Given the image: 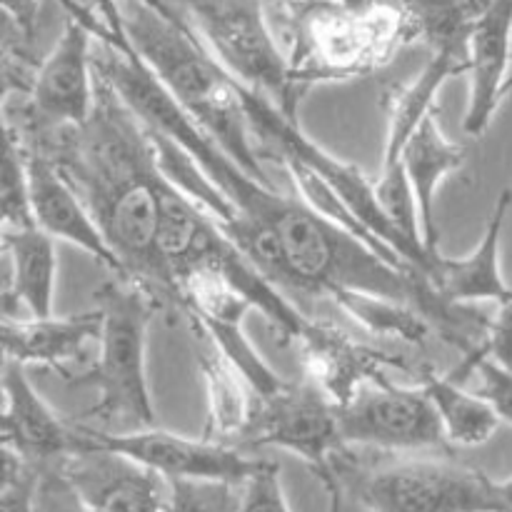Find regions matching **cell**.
Instances as JSON below:
<instances>
[{
	"mask_svg": "<svg viewBox=\"0 0 512 512\" xmlns=\"http://www.w3.org/2000/svg\"><path fill=\"white\" fill-rule=\"evenodd\" d=\"M93 68L113 83L150 130L170 138L188 153L238 215L278 240L290 270L293 303L323 298L338 305L348 293L395 300L428 318L445 340L463 348V358L478 353L488 333L490 315L473 305L450 308L423 275L400 268L348 230L325 220L300 195H285L275 185L260 183L245 173L173 103L115 28L108 40L93 45Z\"/></svg>",
	"mask_w": 512,
	"mask_h": 512,
	"instance_id": "1",
	"label": "cell"
},
{
	"mask_svg": "<svg viewBox=\"0 0 512 512\" xmlns=\"http://www.w3.org/2000/svg\"><path fill=\"white\" fill-rule=\"evenodd\" d=\"M93 73L95 108L88 123L58 130L5 123V133L43 153L73 185L120 260V280L178 310L173 273L160 250L170 178L160 168L148 125L105 75Z\"/></svg>",
	"mask_w": 512,
	"mask_h": 512,
	"instance_id": "2",
	"label": "cell"
},
{
	"mask_svg": "<svg viewBox=\"0 0 512 512\" xmlns=\"http://www.w3.org/2000/svg\"><path fill=\"white\" fill-rule=\"evenodd\" d=\"M158 78L173 103L248 175L270 183L238 83L170 0H120L98 10Z\"/></svg>",
	"mask_w": 512,
	"mask_h": 512,
	"instance_id": "3",
	"label": "cell"
},
{
	"mask_svg": "<svg viewBox=\"0 0 512 512\" xmlns=\"http://www.w3.org/2000/svg\"><path fill=\"white\" fill-rule=\"evenodd\" d=\"M423 0H300L280 3L288 63L300 93L365 78L413 40H425Z\"/></svg>",
	"mask_w": 512,
	"mask_h": 512,
	"instance_id": "4",
	"label": "cell"
},
{
	"mask_svg": "<svg viewBox=\"0 0 512 512\" xmlns=\"http://www.w3.org/2000/svg\"><path fill=\"white\" fill-rule=\"evenodd\" d=\"M103 310V330L98 338V358L88 370L68 378L98 393L93 408L83 420H93L105 433H135L153 428V400H150L148 375H145V348L148 330L163 303L128 283L108 280L95 293Z\"/></svg>",
	"mask_w": 512,
	"mask_h": 512,
	"instance_id": "5",
	"label": "cell"
},
{
	"mask_svg": "<svg viewBox=\"0 0 512 512\" xmlns=\"http://www.w3.org/2000/svg\"><path fill=\"white\" fill-rule=\"evenodd\" d=\"M345 495L368 512H512L505 480L443 458H400L363 465L350 450L328 473Z\"/></svg>",
	"mask_w": 512,
	"mask_h": 512,
	"instance_id": "6",
	"label": "cell"
},
{
	"mask_svg": "<svg viewBox=\"0 0 512 512\" xmlns=\"http://www.w3.org/2000/svg\"><path fill=\"white\" fill-rule=\"evenodd\" d=\"M230 78L298 123L305 98L270 28L265 0H170Z\"/></svg>",
	"mask_w": 512,
	"mask_h": 512,
	"instance_id": "7",
	"label": "cell"
},
{
	"mask_svg": "<svg viewBox=\"0 0 512 512\" xmlns=\"http://www.w3.org/2000/svg\"><path fill=\"white\" fill-rule=\"evenodd\" d=\"M240 98H243L245 113H248L250 130L255 135V143H258L260 155L263 160H278L280 165L295 160V163L308 165L310 170L320 175V178L328 180L340 195H343L345 203L353 208V213L368 225L370 233L378 240H383L395 255H398L403 263H408L410 268L418 270L425 280L433 273V265L438 260V255H430L425 250H420L418 245H413L410 240H405L398 230L390 225L388 215L383 213L378 203V195H375V183H370L363 173H360L355 165L343 163V160L333 158L330 153H325L320 145H315L308 135L300 130V125L295 120H290L288 115L280 113L270 100L260 98L253 90L243 88L238 83Z\"/></svg>",
	"mask_w": 512,
	"mask_h": 512,
	"instance_id": "8",
	"label": "cell"
},
{
	"mask_svg": "<svg viewBox=\"0 0 512 512\" xmlns=\"http://www.w3.org/2000/svg\"><path fill=\"white\" fill-rule=\"evenodd\" d=\"M93 38L88 25L68 18L58 43L38 65L30 93L3 98L5 123L45 130L88 123L95 108Z\"/></svg>",
	"mask_w": 512,
	"mask_h": 512,
	"instance_id": "9",
	"label": "cell"
},
{
	"mask_svg": "<svg viewBox=\"0 0 512 512\" xmlns=\"http://www.w3.org/2000/svg\"><path fill=\"white\" fill-rule=\"evenodd\" d=\"M340 433L345 445L385 453H435L450 450L433 400L418 388H400L390 380L365 383L340 405Z\"/></svg>",
	"mask_w": 512,
	"mask_h": 512,
	"instance_id": "10",
	"label": "cell"
},
{
	"mask_svg": "<svg viewBox=\"0 0 512 512\" xmlns=\"http://www.w3.org/2000/svg\"><path fill=\"white\" fill-rule=\"evenodd\" d=\"M240 445H270L303 458L315 475L333 468L348 450L340 433V410L313 380H290L283 390L255 398L253 418Z\"/></svg>",
	"mask_w": 512,
	"mask_h": 512,
	"instance_id": "11",
	"label": "cell"
},
{
	"mask_svg": "<svg viewBox=\"0 0 512 512\" xmlns=\"http://www.w3.org/2000/svg\"><path fill=\"white\" fill-rule=\"evenodd\" d=\"M80 428L90 445L125 455L160 473L165 480H218V483L243 485L260 465L258 458H248L233 445L210 443L205 438H183L160 428H145L135 433H105L90 425Z\"/></svg>",
	"mask_w": 512,
	"mask_h": 512,
	"instance_id": "12",
	"label": "cell"
},
{
	"mask_svg": "<svg viewBox=\"0 0 512 512\" xmlns=\"http://www.w3.org/2000/svg\"><path fill=\"white\" fill-rule=\"evenodd\" d=\"M85 512H170V480L125 455L85 448L53 463Z\"/></svg>",
	"mask_w": 512,
	"mask_h": 512,
	"instance_id": "13",
	"label": "cell"
},
{
	"mask_svg": "<svg viewBox=\"0 0 512 512\" xmlns=\"http://www.w3.org/2000/svg\"><path fill=\"white\" fill-rule=\"evenodd\" d=\"M3 448L38 468L85 448L83 428L60 418L33 388L25 365L8 358L3 365Z\"/></svg>",
	"mask_w": 512,
	"mask_h": 512,
	"instance_id": "14",
	"label": "cell"
},
{
	"mask_svg": "<svg viewBox=\"0 0 512 512\" xmlns=\"http://www.w3.org/2000/svg\"><path fill=\"white\" fill-rule=\"evenodd\" d=\"M512 65V0H485L468 30L470 98L465 133H488L505 98Z\"/></svg>",
	"mask_w": 512,
	"mask_h": 512,
	"instance_id": "15",
	"label": "cell"
},
{
	"mask_svg": "<svg viewBox=\"0 0 512 512\" xmlns=\"http://www.w3.org/2000/svg\"><path fill=\"white\" fill-rule=\"evenodd\" d=\"M20 148H23L25 163H28L30 203H33L35 225L50 238L65 240V243L85 250L100 265H105L115 278H120L123 275L120 260L115 258L108 240L100 233L98 223L85 208L80 195L75 193L73 185L63 178V173L43 153L25 148V145H20Z\"/></svg>",
	"mask_w": 512,
	"mask_h": 512,
	"instance_id": "16",
	"label": "cell"
},
{
	"mask_svg": "<svg viewBox=\"0 0 512 512\" xmlns=\"http://www.w3.org/2000/svg\"><path fill=\"white\" fill-rule=\"evenodd\" d=\"M512 190L505 188L495 200L485 233L473 253L465 258H445L438 255L428 283L450 308H468L478 303H505L512 298V288L505 283L500 270V238H503L505 218L510 213Z\"/></svg>",
	"mask_w": 512,
	"mask_h": 512,
	"instance_id": "17",
	"label": "cell"
},
{
	"mask_svg": "<svg viewBox=\"0 0 512 512\" xmlns=\"http://www.w3.org/2000/svg\"><path fill=\"white\" fill-rule=\"evenodd\" d=\"M58 280L55 238L40 228L3 230V320L50 318Z\"/></svg>",
	"mask_w": 512,
	"mask_h": 512,
	"instance_id": "18",
	"label": "cell"
},
{
	"mask_svg": "<svg viewBox=\"0 0 512 512\" xmlns=\"http://www.w3.org/2000/svg\"><path fill=\"white\" fill-rule=\"evenodd\" d=\"M103 330V310L95 305L65 318H18L3 320V353L20 365H40L65 370L83 358L90 343H98Z\"/></svg>",
	"mask_w": 512,
	"mask_h": 512,
	"instance_id": "19",
	"label": "cell"
},
{
	"mask_svg": "<svg viewBox=\"0 0 512 512\" xmlns=\"http://www.w3.org/2000/svg\"><path fill=\"white\" fill-rule=\"evenodd\" d=\"M460 73H468V43L440 45L433 48V55L418 75L385 90L383 110L388 115V135H385L383 165L398 163L400 153L420 123L435 113V98L440 88Z\"/></svg>",
	"mask_w": 512,
	"mask_h": 512,
	"instance_id": "20",
	"label": "cell"
},
{
	"mask_svg": "<svg viewBox=\"0 0 512 512\" xmlns=\"http://www.w3.org/2000/svg\"><path fill=\"white\" fill-rule=\"evenodd\" d=\"M193 335V353L198 360L200 375L208 398L203 438L220 445H240L248 430L255 408V393L243 378L233 360L213 343L205 330L190 328Z\"/></svg>",
	"mask_w": 512,
	"mask_h": 512,
	"instance_id": "21",
	"label": "cell"
},
{
	"mask_svg": "<svg viewBox=\"0 0 512 512\" xmlns=\"http://www.w3.org/2000/svg\"><path fill=\"white\" fill-rule=\"evenodd\" d=\"M465 160H468V148L445 138L435 113H430L420 123V128L415 130V135L400 153V163H403L405 175L413 185L415 200H418L420 235H423V245L430 255H438L440 245V233L435 225V195L448 175L463 170Z\"/></svg>",
	"mask_w": 512,
	"mask_h": 512,
	"instance_id": "22",
	"label": "cell"
},
{
	"mask_svg": "<svg viewBox=\"0 0 512 512\" xmlns=\"http://www.w3.org/2000/svg\"><path fill=\"white\" fill-rule=\"evenodd\" d=\"M418 380L438 410L450 448L485 445L503 423L488 400L475 390H465L453 375H435L430 368H418Z\"/></svg>",
	"mask_w": 512,
	"mask_h": 512,
	"instance_id": "23",
	"label": "cell"
},
{
	"mask_svg": "<svg viewBox=\"0 0 512 512\" xmlns=\"http://www.w3.org/2000/svg\"><path fill=\"white\" fill-rule=\"evenodd\" d=\"M375 195H378V203L380 208H383V213L388 215L390 225H393L405 240H410V243L418 245L420 250H425L423 235H420L418 200H415L413 185H410L400 160L398 163L380 165V178L375 180ZM425 253H428V250H425Z\"/></svg>",
	"mask_w": 512,
	"mask_h": 512,
	"instance_id": "24",
	"label": "cell"
},
{
	"mask_svg": "<svg viewBox=\"0 0 512 512\" xmlns=\"http://www.w3.org/2000/svg\"><path fill=\"white\" fill-rule=\"evenodd\" d=\"M0 198H3V230L38 228L33 218V203H30L28 163H25L23 148L10 133H5Z\"/></svg>",
	"mask_w": 512,
	"mask_h": 512,
	"instance_id": "25",
	"label": "cell"
},
{
	"mask_svg": "<svg viewBox=\"0 0 512 512\" xmlns=\"http://www.w3.org/2000/svg\"><path fill=\"white\" fill-rule=\"evenodd\" d=\"M170 512H240V485L170 480Z\"/></svg>",
	"mask_w": 512,
	"mask_h": 512,
	"instance_id": "26",
	"label": "cell"
},
{
	"mask_svg": "<svg viewBox=\"0 0 512 512\" xmlns=\"http://www.w3.org/2000/svg\"><path fill=\"white\" fill-rule=\"evenodd\" d=\"M43 468L25 463L3 448V488L0 512H38V483Z\"/></svg>",
	"mask_w": 512,
	"mask_h": 512,
	"instance_id": "27",
	"label": "cell"
},
{
	"mask_svg": "<svg viewBox=\"0 0 512 512\" xmlns=\"http://www.w3.org/2000/svg\"><path fill=\"white\" fill-rule=\"evenodd\" d=\"M240 512H293L285 500L278 463L260 460L258 470L240 485Z\"/></svg>",
	"mask_w": 512,
	"mask_h": 512,
	"instance_id": "28",
	"label": "cell"
},
{
	"mask_svg": "<svg viewBox=\"0 0 512 512\" xmlns=\"http://www.w3.org/2000/svg\"><path fill=\"white\" fill-rule=\"evenodd\" d=\"M473 375H478L480 383L475 393L493 405V410L503 423L512 425V370L488 358H480L473 365Z\"/></svg>",
	"mask_w": 512,
	"mask_h": 512,
	"instance_id": "29",
	"label": "cell"
},
{
	"mask_svg": "<svg viewBox=\"0 0 512 512\" xmlns=\"http://www.w3.org/2000/svg\"><path fill=\"white\" fill-rule=\"evenodd\" d=\"M480 358H488L493 363L512 370V298L498 303L495 315H490L488 333H485Z\"/></svg>",
	"mask_w": 512,
	"mask_h": 512,
	"instance_id": "30",
	"label": "cell"
},
{
	"mask_svg": "<svg viewBox=\"0 0 512 512\" xmlns=\"http://www.w3.org/2000/svg\"><path fill=\"white\" fill-rule=\"evenodd\" d=\"M38 512H85L75 490L70 488V483L55 465H48L40 473Z\"/></svg>",
	"mask_w": 512,
	"mask_h": 512,
	"instance_id": "31",
	"label": "cell"
},
{
	"mask_svg": "<svg viewBox=\"0 0 512 512\" xmlns=\"http://www.w3.org/2000/svg\"><path fill=\"white\" fill-rule=\"evenodd\" d=\"M3 10L8 28H13L15 33V43L28 48L38 30L40 0H3Z\"/></svg>",
	"mask_w": 512,
	"mask_h": 512,
	"instance_id": "32",
	"label": "cell"
},
{
	"mask_svg": "<svg viewBox=\"0 0 512 512\" xmlns=\"http://www.w3.org/2000/svg\"><path fill=\"white\" fill-rule=\"evenodd\" d=\"M60 3L65 5V10L70 13V18L85 23L90 30H93L95 38L105 40L110 35V25L105 23L103 15H100L98 10L105 8V5L120 3V0H60Z\"/></svg>",
	"mask_w": 512,
	"mask_h": 512,
	"instance_id": "33",
	"label": "cell"
},
{
	"mask_svg": "<svg viewBox=\"0 0 512 512\" xmlns=\"http://www.w3.org/2000/svg\"><path fill=\"white\" fill-rule=\"evenodd\" d=\"M320 483L325 485V490H328L330 495V512H343V488L338 485V480L335 478H323Z\"/></svg>",
	"mask_w": 512,
	"mask_h": 512,
	"instance_id": "34",
	"label": "cell"
},
{
	"mask_svg": "<svg viewBox=\"0 0 512 512\" xmlns=\"http://www.w3.org/2000/svg\"><path fill=\"white\" fill-rule=\"evenodd\" d=\"M512 90V65H510V75H508V85H505V95H508Z\"/></svg>",
	"mask_w": 512,
	"mask_h": 512,
	"instance_id": "35",
	"label": "cell"
},
{
	"mask_svg": "<svg viewBox=\"0 0 512 512\" xmlns=\"http://www.w3.org/2000/svg\"><path fill=\"white\" fill-rule=\"evenodd\" d=\"M505 488H508V493H510V498H512V478L505 480Z\"/></svg>",
	"mask_w": 512,
	"mask_h": 512,
	"instance_id": "36",
	"label": "cell"
},
{
	"mask_svg": "<svg viewBox=\"0 0 512 512\" xmlns=\"http://www.w3.org/2000/svg\"><path fill=\"white\" fill-rule=\"evenodd\" d=\"M280 3H300V0H280Z\"/></svg>",
	"mask_w": 512,
	"mask_h": 512,
	"instance_id": "37",
	"label": "cell"
}]
</instances>
